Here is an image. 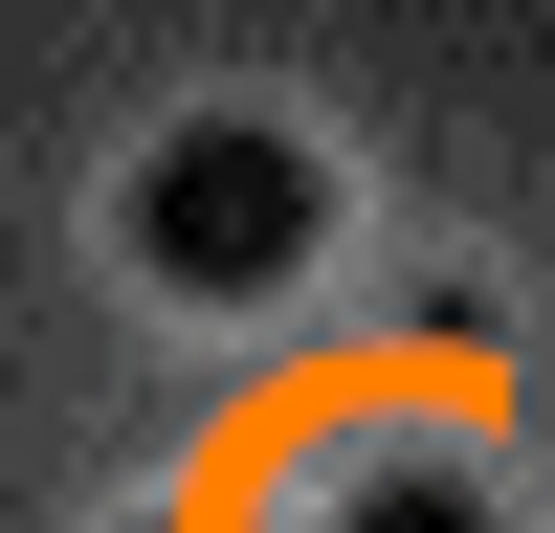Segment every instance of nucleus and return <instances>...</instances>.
<instances>
[{
	"label": "nucleus",
	"mask_w": 555,
	"mask_h": 533,
	"mask_svg": "<svg viewBox=\"0 0 555 533\" xmlns=\"http://www.w3.org/2000/svg\"><path fill=\"white\" fill-rule=\"evenodd\" d=\"M112 245H133V289H178V311H267L334 245V156H311L289 112H178L156 156H133Z\"/></svg>",
	"instance_id": "f257e3e1"
},
{
	"label": "nucleus",
	"mask_w": 555,
	"mask_h": 533,
	"mask_svg": "<svg viewBox=\"0 0 555 533\" xmlns=\"http://www.w3.org/2000/svg\"><path fill=\"white\" fill-rule=\"evenodd\" d=\"M334 533H489V489H423V467H378V489H356Z\"/></svg>",
	"instance_id": "f03ea898"
}]
</instances>
